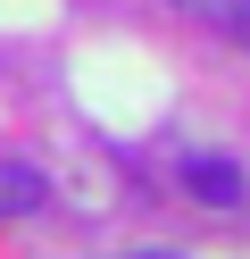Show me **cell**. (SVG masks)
Returning <instances> with one entry per match:
<instances>
[{
    "label": "cell",
    "instance_id": "6da1fadb",
    "mask_svg": "<svg viewBox=\"0 0 250 259\" xmlns=\"http://www.w3.org/2000/svg\"><path fill=\"white\" fill-rule=\"evenodd\" d=\"M183 184H192L200 201H217V209L242 201V167H233V159H183Z\"/></svg>",
    "mask_w": 250,
    "mask_h": 259
},
{
    "label": "cell",
    "instance_id": "7a4b0ae2",
    "mask_svg": "<svg viewBox=\"0 0 250 259\" xmlns=\"http://www.w3.org/2000/svg\"><path fill=\"white\" fill-rule=\"evenodd\" d=\"M50 201V184L33 167H17V159H0V218H33V209Z\"/></svg>",
    "mask_w": 250,
    "mask_h": 259
},
{
    "label": "cell",
    "instance_id": "3957f363",
    "mask_svg": "<svg viewBox=\"0 0 250 259\" xmlns=\"http://www.w3.org/2000/svg\"><path fill=\"white\" fill-rule=\"evenodd\" d=\"M175 9H192L209 34H233V42H250V0H175Z\"/></svg>",
    "mask_w": 250,
    "mask_h": 259
},
{
    "label": "cell",
    "instance_id": "277c9868",
    "mask_svg": "<svg viewBox=\"0 0 250 259\" xmlns=\"http://www.w3.org/2000/svg\"><path fill=\"white\" fill-rule=\"evenodd\" d=\"M125 259H175V251H125Z\"/></svg>",
    "mask_w": 250,
    "mask_h": 259
}]
</instances>
